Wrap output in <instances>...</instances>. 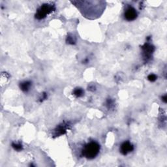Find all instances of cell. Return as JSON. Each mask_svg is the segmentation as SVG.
Segmentation results:
<instances>
[{
	"instance_id": "obj_1",
	"label": "cell",
	"mask_w": 167,
	"mask_h": 167,
	"mask_svg": "<svg viewBox=\"0 0 167 167\" xmlns=\"http://www.w3.org/2000/svg\"><path fill=\"white\" fill-rule=\"evenodd\" d=\"M100 150V146L95 142H92L86 144L83 150L84 156L88 159H93L98 155Z\"/></svg>"
},
{
	"instance_id": "obj_2",
	"label": "cell",
	"mask_w": 167,
	"mask_h": 167,
	"mask_svg": "<svg viewBox=\"0 0 167 167\" xmlns=\"http://www.w3.org/2000/svg\"><path fill=\"white\" fill-rule=\"evenodd\" d=\"M53 9H54V6L52 5L44 4L38 9L37 14H36V18L38 19H44L48 14L50 13L52 11Z\"/></svg>"
},
{
	"instance_id": "obj_3",
	"label": "cell",
	"mask_w": 167,
	"mask_h": 167,
	"mask_svg": "<svg viewBox=\"0 0 167 167\" xmlns=\"http://www.w3.org/2000/svg\"><path fill=\"white\" fill-rule=\"evenodd\" d=\"M137 12L132 7H129L125 12V18L127 20L132 21L137 19Z\"/></svg>"
},
{
	"instance_id": "obj_4",
	"label": "cell",
	"mask_w": 167,
	"mask_h": 167,
	"mask_svg": "<svg viewBox=\"0 0 167 167\" xmlns=\"http://www.w3.org/2000/svg\"><path fill=\"white\" fill-rule=\"evenodd\" d=\"M133 150V146L129 142H125L121 146V152L124 155L130 152Z\"/></svg>"
},
{
	"instance_id": "obj_5",
	"label": "cell",
	"mask_w": 167,
	"mask_h": 167,
	"mask_svg": "<svg viewBox=\"0 0 167 167\" xmlns=\"http://www.w3.org/2000/svg\"><path fill=\"white\" fill-rule=\"evenodd\" d=\"M29 85H30V84H29V82H24V83H22V85H20V87L22 88V89L24 91H27L28 89V88H29Z\"/></svg>"
},
{
	"instance_id": "obj_6",
	"label": "cell",
	"mask_w": 167,
	"mask_h": 167,
	"mask_svg": "<svg viewBox=\"0 0 167 167\" xmlns=\"http://www.w3.org/2000/svg\"><path fill=\"white\" fill-rule=\"evenodd\" d=\"M74 95H77V96H81L82 94L83 93V91L81 89H76L74 90Z\"/></svg>"
},
{
	"instance_id": "obj_7",
	"label": "cell",
	"mask_w": 167,
	"mask_h": 167,
	"mask_svg": "<svg viewBox=\"0 0 167 167\" xmlns=\"http://www.w3.org/2000/svg\"><path fill=\"white\" fill-rule=\"evenodd\" d=\"M156 78H157L156 76L154 75V74H150V75L148 76V79L150 80V81H152V82L153 81H155V80H156Z\"/></svg>"
},
{
	"instance_id": "obj_8",
	"label": "cell",
	"mask_w": 167,
	"mask_h": 167,
	"mask_svg": "<svg viewBox=\"0 0 167 167\" xmlns=\"http://www.w3.org/2000/svg\"><path fill=\"white\" fill-rule=\"evenodd\" d=\"M163 100L164 101H165V102H166V95H165V96L164 97V98H163Z\"/></svg>"
}]
</instances>
